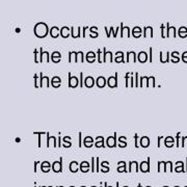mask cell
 I'll list each match as a JSON object with an SVG mask.
<instances>
[{
	"label": "cell",
	"mask_w": 187,
	"mask_h": 187,
	"mask_svg": "<svg viewBox=\"0 0 187 187\" xmlns=\"http://www.w3.org/2000/svg\"><path fill=\"white\" fill-rule=\"evenodd\" d=\"M34 33L38 38H45L48 33V26L45 23H38L34 27Z\"/></svg>",
	"instance_id": "obj_1"
},
{
	"label": "cell",
	"mask_w": 187,
	"mask_h": 187,
	"mask_svg": "<svg viewBox=\"0 0 187 187\" xmlns=\"http://www.w3.org/2000/svg\"><path fill=\"white\" fill-rule=\"evenodd\" d=\"M51 167L54 173H62V158L60 157L58 161L54 162V163L51 165Z\"/></svg>",
	"instance_id": "obj_2"
},
{
	"label": "cell",
	"mask_w": 187,
	"mask_h": 187,
	"mask_svg": "<svg viewBox=\"0 0 187 187\" xmlns=\"http://www.w3.org/2000/svg\"><path fill=\"white\" fill-rule=\"evenodd\" d=\"M106 145L108 148H113L117 146V132H115L113 136H108L106 139Z\"/></svg>",
	"instance_id": "obj_3"
},
{
	"label": "cell",
	"mask_w": 187,
	"mask_h": 187,
	"mask_svg": "<svg viewBox=\"0 0 187 187\" xmlns=\"http://www.w3.org/2000/svg\"><path fill=\"white\" fill-rule=\"evenodd\" d=\"M139 170H141V173H148L150 170V157H148V159L146 161H141L139 166Z\"/></svg>",
	"instance_id": "obj_4"
},
{
	"label": "cell",
	"mask_w": 187,
	"mask_h": 187,
	"mask_svg": "<svg viewBox=\"0 0 187 187\" xmlns=\"http://www.w3.org/2000/svg\"><path fill=\"white\" fill-rule=\"evenodd\" d=\"M78 78L76 76H72L71 73H69V86L70 87H76L78 86Z\"/></svg>",
	"instance_id": "obj_5"
},
{
	"label": "cell",
	"mask_w": 187,
	"mask_h": 187,
	"mask_svg": "<svg viewBox=\"0 0 187 187\" xmlns=\"http://www.w3.org/2000/svg\"><path fill=\"white\" fill-rule=\"evenodd\" d=\"M107 83H108L109 87H115L117 86V73H115V76L109 77L108 80H107Z\"/></svg>",
	"instance_id": "obj_6"
},
{
	"label": "cell",
	"mask_w": 187,
	"mask_h": 187,
	"mask_svg": "<svg viewBox=\"0 0 187 187\" xmlns=\"http://www.w3.org/2000/svg\"><path fill=\"white\" fill-rule=\"evenodd\" d=\"M138 145H139L141 148H148L150 146V138L146 135L143 136V137H140L139 144H138Z\"/></svg>",
	"instance_id": "obj_7"
},
{
	"label": "cell",
	"mask_w": 187,
	"mask_h": 187,
	"mask_svg": "<svg viewBox=\"0 0 187 187\" xmlns=\"http://www.w3.org/2000/svg\"><path fill=\"white\" fill-rule=\"evenodd\" d=\"M175 144V140L172 136H167L166 138H164V146L167 148H172Z\"/></svg>",
	"instance_id": "obj_8"
},
{
	"label": "cell",
	"mask_w": 187,
	"mask_h": 187,
	"mask_svg": "<svg viewBox=\"0 0 187 187\" xmlns=\"http://www.w3.org/2000/svg\"><path fill=\"white\" fill-rule=\"evenodd\" d=\"M79 170L82 173H87L89 170V163L87 161H82L79 166Z\"/></svg>",
	"instance_id": "obj_9"
},
{
	"label": "cell",
	"mask_w": 187,
	"mask_h": 187,
	"mask_svg": "<svg viewBox=\"0 0 187 187\" xmlns=\"http://www.w3.org/2000/svg\"><path fill=\"white\" fill-rule=\"evenodd\" d=\"M94 83H95V80L91 76H88L85 78L84 80V85L86 87H93L94 86Z\"/></svg>",
	"instance_id": "obj_10"
},
{
	"label": "cell",
	"mask_w": 187,
	"mask_h": 187,
	"mask_svg": "<svg viewBox=\"0 0 187 187\" xmlns=\"http://www.w3.org/2000/svg\"><path fill=\"white\" fill-rule=\"evenodd\" d=\"M95 146H96L97 148H104L105 147L103 136H98V137H97V141L95 143Z\"/></svg>",
	"instance_id": "obj_11"
},
{
	"label": "cell",
	"mask_w": 187,
	"mask_h": 187,
	"mask_svg": "<svg viewBox=\"0 0 187 187\" xmlns=\"http://www.w3.org/2000/svg\"><path fill=\"white\" fill-rule=\"evenodd\" d=\"M148 60V55L147 53H146L145 51H141L139 52V54H138V62H146Z\"/></svg>",
	"instance_id": "obj_12"
},
{
	"label": "cell",
	"mask_w": 187,
	"mask_h": 187,
	"mask_svg": "<svg viewBox=\"0 0 187 187\" xmlns=\"http://www.w3.org/2000/svg\"><path fill=\"white\" fill-rule=\"evenodd\" d=\"M96 83H97V85H98V87H101V88H102V87H104L105 84H106V79H105L103 76H100V77H98Z\"/></svg>",
	"instance_id": "obj_13"
},
{
	"label": "cell",
	"mask_w": 187,
	"mask_h": 187,
	"mask_svg": "<svg viewBox=\"0 0 187 187\" xmlns=\"http://www.w3.org/2000/svg\"><path fill=\"white\" fill-rule=\"evenodd\" d=\"M83 145H84L86 148H91V146L94 145V139L91 137V136H86V137L84 138V143H83Z\"/></svg>",
	"instance_id": "obj_14"
},
{
	"label": "cell",
	"mask_w": 187,
	"mask_h": 187,
	"mask_svg": "<svg viewBox=\"0 0 187 187\" xmlns=\"http://www.w3.org/2000/svg\"><path fill=\"white\" fill-rule=\"evenodd\" d=\"M117 172L119 173H123V172H125V173H127L128 170H126V163H125V161H120L119 163H117Z\"/></svg>",
	"instance_id": "obj_15"
},
{
	"label": "cell",
	"mask_w": 187,
	"mask_h": 187,
	"mask_svg": "<svg viewBox=\"0 0 187 187\" xmlns=\"http://www.w3.org/2000/svg\"><path fill=\"white\" fill-rule=\"evenodd\" d=\"M50 167H51V165H50V163L48 161H45L42 163V165H41V170H43L44 173H47L50 170Z\"/></svg>",
	"instance_id": "obj_16"
},
{
	"label": "cell",
	"mask_w": 187,
	"mask_h": 187,
	"mask_svg": "<svg viewBox=\"0 0 187 187\" xmlns=\"http://www.w3.org/2000/svg\"><path fill=\"white\" fill-rule=\"evenodd\" d=\"M78 162L77 161H73V162H71V164H70V170L72 173H77L78 172Z\"/></svg>",
	"instance_id": "obj_17"
},
{
	"label": "cell",
	"mask_w": 187,
	"mask_h": 187,
	"mask_svg": "<svg viewBox=\"0 0 187 187\" xmlns=\"http://www.w3.org/2000/svg\"><path fill=\"white\" fill-rule=\"evenodd\" d=\"M50 33H51L52 38H57L58 33H59V30H58V28L56 27V26H54V27H52L51 29H50Z\"/></svg>",
	"instance_id": "obj_18"
},
{
	"label": "cell",
	"mask_w": 187,
	"mask_h": 187,
	"mask_svg": "<svg viewBox=\"0 0 187 187\" xmlns=\"http://www.w3.org/2000/svg\"><path fill=\"white\" fill-rule=\"evenodd\" d=\"M70 140H71L70 136H66V137L64 138V145L62 146H64L65 148H70L71 146H72V143H71Z\"/></svg>",
	"instance_id": "obj_19"
},
{
	"label": "cell",
	"mask_w": 187,
	"mask_h": 187,
	"mask_svg": "<svg viewBox=\"0 0 187 187\" xmlns=\"http://www.w3.org/2000/svg\"><path fill=\"white\" fill-rule=\"evenodd\" d=\"M86 60L88 62H95V53L93 52H88L86 55Z\"/></svg>",
	"instance_id": "obj_20"
},
{
	"label": "cell",
	"mask_w": 187,
	"mask_h": 187,
	"mask_svg": "<svg viewBox=\"0 0 187 187\" xmlns=\"http://www.w3.org/2000/svg\"><path fill=\"white\" fill-rule=\"evenodd\" d=\"M107 163H108L107 161L102 162V168H101V172H102V173H108L109 170H110V168H109V165L108 166H105Z\"/></svg>",
	"instance_id": "obj_21"
},
{
	"label": "cell",
	"mask_w": 187,
	"mask_h": 187,
	"mask_svg": "<svg viewBox=\"0 0 187 187\" xmlns=\"http://www.w3.org/2000/svg\"><path fill=\"white\" fill-rule=\"evenodd\" d=\"M179 36H181V38H185V36H187V29L185 27H181L180 30H179Z\"/></svg>",
	"instance_id": "obj_22"
},
{
	"label": "cell",
	"mask_w": 187,
	"mask_h": 187,
	"mask_svg": "<svg viewBox=\"0 0 187 187\" xmlns=\"http://www.w3.org/2000/svg\"><path fill=\"white\" fill-rule=\"evenodd\" d=\"M132 32H133V36H135V38H139L140 34H141V29H140L139 27H136V28H134Z\"/></svg>",
	"instance_id": "obj_23"
},
{
	"label": "cell",
	"mask_w": 187,
	"mask_h": 187,
	"mask_svg": "<svg viewBox=\"0 0 187 187\" xmlns=\"http://www.w3.org/2000/svg\"><path fill=\"white\" fill-rule=\"evenodd\" d=\"M176 170V172L177 173H185V170H184V164H181V166H177V167H176V170Z\"/></svg>",
	"instance_id": "obj_24"
},
{
	"label": "cell",
	"mask_w": 187,
	"mask_h": 187,
	"mask_svg": "<svg viewBox=\"0 0 187 187\" xmlns=\"http://www.w3.org/2000/svg\"><path fill=\"white\" fill-rule=\"evenodd\" d=\"M134 76H135V82H134V86L135 87H138L139 86V83H138V73H135V74H134Z\"/></svg>",
	"instance_id": "obj_25"
},
{
	"label": "cell",
	"mask_w": 187,
	"mask_h": 187,
	"mask_svg": "<svg viewBox=\"0 0 187 187\" xmlns=\"http://www.w3.org/2000/svg\"><path fill=\"white\" fill-rule=\"evenodd\" d=\"M96 161H97V165H96V172H100V164H99V161H100V158L97 157L96 158Z\"/></svg>",
	"instance_id": "obj_26"
},
{
	"label": "cell",
	"mask_w": 187,
	"mask_h": 187,
	"mask_svg": "<svg viewBox=\"0 0 187 187\" xmlns=\"http://www.w3.org/2000/svg\"><path fill=\"white\" fill-rule=\"evenodd\" d=\"M187 138V135H184V136H182V138H181V147L182 148H184V146H185V139H186Z\"/></svg>",
	"instance_id": "obj_27"
},
{
	"label": "cell",
	"mask_w": 187,
	"mask_h": 187,
	"mask_svg": "<svg viewBox=\"0 0 187 187\" xmlns=\"http://www.w3.org/2000/svg\"><path fill=\"white\" fill-rule=\"evenodd\" d=\"M129 76H130V73H127L125 76V79H126V86H129V82H128V80H129Z\"/></svg>",
	"instance_id": "obj_28"
},
{
	"label": "cell",
	"mask_w": 187,
	"mask_h": 187,
	"mask_svg": "<svg viewBox=\"0 0 187 187\" xmlns=\"http://www.w3.org/2000/svg\"><path fill=\"white\" fill-rule=\"evenodd\" d=\"M79 76H80V86L82 87V86H83V73H82V72H80Z\"/></svg>",
	"instance_id": "obj_29"
},
{
	"label": "cell",
	"mask_w": 187,
	"mask_h": 187,
	"mask_svg": "<svg viewBox=\"0 0 187 187\" xmlns=\"http://www.w3.org/2000/svg\"><path fill=\"white\" fill-rule=\"evenodd\" d=\"M134 138H135V148H138L139 147V145H138V135L137 134L134 135Z\"/></svg>",
	"instance_id": "obj_30"
},
{
	"label": "cell",
	"mask_w": 187,
	"mask_h": 187,
	"mask_svg": "<svg viewBox=\"0 0 187 187\" xmlns=\"http://www.w3.org/2000/svg\"><path fill=\"white\" fill-rule=\"evenodd\" d=\"M81 138H82V133L81 132H79V147H82V140H81Z\"/></svg>",
	"instance_id": "obj_31"
},
{
	"label": "cell",
	"mask_w": 187,
	"mask_h": 187,
	"mask_svg": "<svg viewBox=\"0 0 187 187\" xmlns=\"http://www.w3.org/2000/svg\"><path fill=\"white\" fill-rule=\"evenodd\" d=\"M125 29H126V32H127V36H129V27H127V26H125ZM124 36V32H123V29H122V32H121V36Z\"/></svg>",
	"instance_id": "obj_32"
},
{
	"label": "cell",
	"mask_w": 187,
	"mask_h": 187,
	"mask_svg": "<svg viewBox=\"0 0 187 187\" xmlns=\"http://www.w3.org/2000/svg\"><path fill=\"white\" fill-rule=\"evenodd\" d=\"M173 55V58L170 60H172L173 62H179V57H177V56H175L174 54H172Z\"/></svg>",
	"instance_id": "obj_33"
},
{
	"label": "cell",
	"mask_w": 187,
	"mask_h": 187,
	"mask_svg": "<svg viewBox=\"0 0 187 187\" xmlns=\"http://www.w3.org/2000/svg\"><path fill=\"white\" fill-rule=\"evenodd\" d=\"M182 59H183V62H187V51L185 52V53H183Z\"/></svg>",
	"instance_id": "obj_34"
},
{
	"label": "cell",
	"mask_w": 187,
	"mask_h": 187,
	"mask_svg": "<svg viewBox=\"0 0 187 187\" xmlns=\"http://www.w3.org/2000/svg\"><path fill=\"white\" fill-rule=\"evenodd\" d=\"M97 52H98V62L101 64V62H102V60H101V57H100V56H101V53H102V52H101V50H100V49H98V51H97Z\"/></svg>",
	"instance_id": "obj_35"
},
{
	"label": "cell",
	"mask_w": 187,
	"mask_h": 187,
	"mask_svg": "<svg viewBox=\"0 0 187 187\" xmlns=\"http://www.w3.org/2000/svg\"><path fill=\"white\" fill-rule=\"evenodd\" d=\"M95 159H96V158H91V172H95V165H94Z\"/></svg>",
	"instance_id": "obj_36"
},
{
	"label": "cell",
	"mask_w": 187,
	"mask_h": 187,
	"mask_svg": "<svg viewBox=\"0 0 187 187\" xmlns=\"http://www.w3.org/2000/svg\"><path fill=\"white\" fill-rule=\"evenodd\" d=\"M180 133H178L176 135V138H177V147H180V143H179V138H180Z\"/></svg>",
	"instance_id": "obj_37"
},
{
	"label": "cell",
	"mask_w": 187,
	"mask_h": 187,
	"mask_svg": "<svg viewBox=\"0 0 187 187\" xmlns=\"http://www.w3.org/2000/svg\"><path fill=\"white\" fill-rule=\"evenodd\" d=\"M161 29H162V32H161V34H162V38H165V34H164V25L162 24L161 25Z\"/></svg>",
	"instance_id": "obj_38"
},
{
	"label": "cell",
	"mask_w": 187,
	"mask_h": 187,
	"mask_svg": "<svg viewBox=\"0 0 187 187\" xmlns=\"http://www.w3.org/2000/svg\"><path fill=\"white\" fill-rule=\"evenodd\" d=\"M152 50H153V49H152V48H150V62H153V60H152V59H153V58H152Z\"/></svg>",
	"instance_id": "obj_39"
},
{
	"label": "cell",
	"mask_w": 187,
	"mask_h": 187,
	"mask_svg": "<svg viewBox=\"0 0 187 187\" xmlns=\"http://www.w3.org/2000/svg\"><path fill=\"white\" fill-rule=\"evenodd\" d=\"M79 31H80V28H78V32ZM77 36H79V34L77 33ZM72 36H73V38H75V31H74V29H72Z\"/></svg>",
	"instance_id": "obj_40"
},
{
	"label": "cell",
	"mask_w": 187,
	"mask_h": 187,
	"mask_svg": "<svg viewBox=\"0 0 187 187\" xmlns=\"http://www.w3.org/2000/svg\"><path fill=\"white\" fill-rule=\"evenodd\" d=\"M162 138H163V136H159V137H158V148L160 147V141H161Z\"/></svg>",
	"instance_id": "obj_41"
},
{
	"label": "cell",
	"mask_w": 187,
	"mask_h": 187,
	"mask_svg": "<svg viewBox=\"0 0 187 187\" xmlns=\"http://www.w3.org/2000/svg\"><path fill=\"white\" fill-rule=\"evenodd\" d=\"M60 141H62V138H60V135H58V147H60V146H62Z\"/></svg>",
	"instance_id": "obj_42"
},
{
	"label": "cell",
	"mask_w": 187,
	"mask_h": 187,
	"mask_svg": "<svg viewBox=\"0 0 187 187\" xmlns=\"http://www.w3.org/2000/svg\"><path fill=\"white\" fill-rule=\"evenodd\" d=\"M104 185H105V187H111V186H108V184H107V183H106V182H105V183H104Z\"/></svg>",
	"instance_id": "obj_43"
},
{
	"label": "cell",
	"mask_w": 187,
	"mask_h": 187,
	"mask_svg": "<svg viewBox=\"0 0 187 187\" xmlns=\"http://www.w3.org/2000/svg\"><path fill=\"white\" fill-rule=\"evenodd\" d=\"M185 172H187V157H186V170H185Z\"/></svg>",
	"instance_id": "obj_44"
},
{
	"label": "cell",
	"mask_w": 187,
	"mask_h": 187,
	"mask_svg": "<svg viewBox=\"0 0 187 187\" xmlns=\"http://www.w3.org/2000/svg\"><path fill=\"white\" fill-rule=\"evenodd\" d=\"M117 187H119V182H117Z\"/></svg>",
	"instance_id": "obj_45"
},
{
	"label": "cell",
	"mask_w": 187,
	"mask_h": 187,
	"mask_svg": "<svg viewBox=\"0 0 187 187\" xmlns=\"http://www.w3.org/2000/svg\"><path fill=\"white\" fill-rule=\"evenodd\" d=\"M137 187H141V184H138V186Z\"/></svg>",
	"instance_id": "obj_46"
},
{
	"label": "cell",
	"mask_w": 187,
	"mask_h": 187,
	"mask_svg": "<svg viewBox=\"0 0 187 187\" xmlns=\"http://www.w3.org/2000/svg\"><path fill=\"white\" fill-rule=\"evenodd\" d=\"M57 187H64V186H57Z\"/></svg>",
	"instance_id": "obj_47"
},
{
	"label": "cell",
	"mask_w": 187,
	"mask_h": 187,
	"mask_svg": "<svg viewBox=\"0 0 187 187\" xmlns=\"http://www.w3.org/2000/svg\"><path fill=\"white\" fill-rule=\"evenodd\" d=\"M100 187H102V185H101V184H100Z\"/></svg>",
	"instance_id": "obj_48"
},
{
	"label": "cell",
	"mask_w": 187,
	"mask_h": 187,
	"mask_svg": "<svg viewBox=\"0 0 187 187\" xmlns=\"http://www.w3.org/2000/svg\"><path fill=\"white\" fill-rule=\"evenodd\" d=\"M175 187H180V186H175Z\"/></svg>",
	"instance_id": "obj_49"
},
{
	"label": "cell",
	"mask_w": 187,
	"mask_h": 187,
	"mask_svg": "<svg viewBox=\"0 0 187 187\" xmlns=\"http://www.w3.org/2000/svg\"><path fill=\"white\" fill-rule=\"evenodd\" d=\"M163 187H168V186H163Z\"/></svg>",
	"instance_id": "obj_50"
},
{
	"label": "cell",
	"mask_w": 187,
	"mask_h": 187,
	"mask_svg": "<svg viewBox=\"0 0 187 187\" xmlns=\"http://www.w3.org/2000/svg\"><path fill=\"white\" fill-rule=\"evenodd\" d=\"M70 187H75V186H70Z\"/></svg>",
	"instance_id": "obj_51"
},
{
	"label": "cell",
	"mask_w": 187,
	"mask_h": 187,
	"mask_svg": "<svg viewBox=\"0 0 187 187\" xmlns=\"http://www.w3.org/2000/svg\"><path fill=\"white\" fill-rule=\"evenodd\" d=\"M124 187H128V186H124Z\"/></svg>",
	"instance_id": "obj_52"
},
{
	"label": "cell",
	"mask_w": 187,
	"mask_h": 187,
	"mask_svg": "<svg viewBox=\"0 0 187 187\" xmlns=\"http://www.w3.org/2000/svg\"><path fill=\"white\" fill-rule=\"evenodd\" d=\"M147 187H151V186H147Z\"/></svg>",
	"instance_id": "obj_53"
},
{
	"label": "cell",
	"mask_w": 187,
	"mask_h": 187,
	"mask_svg": "<svg viewBox=\"0 0 187 187\" xmlns=\"http://www.w3.org/2000/svg\"><path fill=\"white\" fill-rule=\"evenodd\" d=\"M93 187H96V186H93Z\"/></svg>",
	"instance_id": "obj_54"
},
{
	"label": "cell",
	"mask_w": 187,
	"mask_h": 187,
	"mask_svg": "<svg viewBox=\"0 0 187 187\" xmlns=\"http://www.w3.org/2000/svg\"><path fill=\"white\" fill-rule=\"evenodd\" d=\"M82 187H85V186H82Z\"/></svg>",
	"instance_id": "obj_55"
},
{
	"label": "cell",
	"mask_w": 187,
	"mask_h": 187,
	"mask_svg": "<svg viewBox=\"0 0 187 187\" xmlns=\"http://www.w3.org/2000/svg\"><path fill=\"white\" fill-rule=\"evenodd\" d=\"M185 187H187V186H185Z\"/></svg>",
	"instance_id": "obj_56"
}]
</instances>
